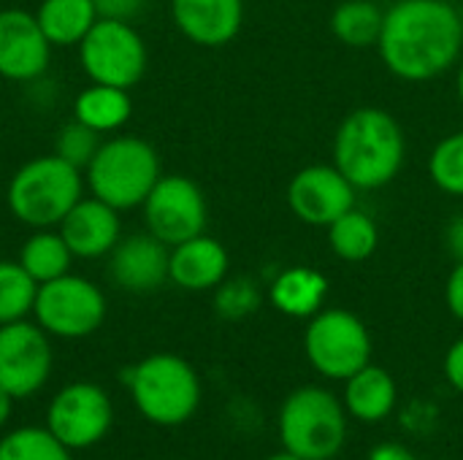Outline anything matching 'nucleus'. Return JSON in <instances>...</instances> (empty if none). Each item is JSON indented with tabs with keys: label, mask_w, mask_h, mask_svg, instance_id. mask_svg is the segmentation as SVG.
Here are the masks:
<instances>
[{
	"label": "nucleus",
	"mask_w": 463,
	"mask_h": 460,
	"mask_svg": "<svg viewBox=\"0 0 463 460\" xmlns=\"http://www.w3.org/2000/svg\"><path fill=\"white\" fill-rule=\"evenodd\" d=\"M33 14L52 46H79L100 19L92 0H41Z\"/></svg>",
	"instance_id": "nucleus-22"
},
{
	"label": "nucleus",
	"mask_w": 463,
	"mask_h": 460,
	"mask_svg": "<svg viewBox=\"0 0 463 460\" xmlns=\"http://www.w3.org/2000/svg\"><path fill=\"white\" fill-rule=\"evenodd\" d=\"M355 187L350 179L331 165H307L288 184V206L304 222L315 228H328L345 211L355 206Z\"/></svg>",
	"instance_id": "nucleus-13"
},
{
	"label": "nucleus",
	"mask_w": 463,
	"mask_h": 460,
	"mask_svg": "<svg viewBox=\"0 0 463 460\" xmlns=\"http://www.w3.org/2000/svg\"><path fill=\"white\" fill-rule=\"evenodd\" d=\"M100 141H103L100 133H95L92 127H87V125L71 119V122L62 125V127L57 130V136H54V155L62 157L65 163H71V165H76V168L84 171V168L90 165V160L95 157Z\"/></svg>",
	"instance_id": "nucleus-30"
},
{
	"label": "nucleus",
	"mask_w": 463,
	"mask_h": 460,
	"mask_svg": "<svg viewBox=\"0 0 463 460\" xmlns=\"http://www.w3.org/2000/svg\"><path fill=\"white\" fill-rule=\"evenodd\" d=\"M109 314L106 293L73 271L38 285L33 320L54 339L76 342L92 336Z\"/></svg>",
	"instance_id": "nucleus-7"
},
{
	"label": "nucleus",
	"mask_w": 463,
	"mask_h": 460,
	"mask_svg": "<svg viewBox=\"0 0 463 460\" xmlns=\"http://www.w3.org/2000/svg\"><path fill=\"white\" fill-rule=\"evenodd\" d=\"M65 244L71 247L76 260H100L122 239V220L119 211L95 195H84L57 225Z\"/></svg>",
	"instance_id": "nucleus-16"
},
{
	"label": "nucleus",
	"mask_w": 463,
	"mask_h": 460,
	"mask_svg": "<svg viewBox=\"0 0 463 460\" xmlns=\"http://www.w3.org/2000/svg\"><path fill=\"white\" fill-rule=\"evenodd\" d=\"M228 268H231V258L222 241L201 233L171 247L168 282H174L179 290L187 293H206L214 290L228 277Z\"/></svg>",
	"instance_id": "nucleus-18"
},
{
	"label": "nucleus",
	"mask_w": 463,
	"mask_h": 460,
	"mask_svg": "<svg viewBox=\"0 0 463 460\" xmlns=\"http://www.w3.org/2000/svg\"><path fill=\"white\" fill-rule=\"evenodd\" d=\"M16 260L38 285H43L68 274L76 258L57 228H38L24 239Z\"/></svg>",
	"instance_id": "nucleus-23"
},
{
	"label": "nucleus",
	"mask_w": 463,
	"mask_h": 460,
	"mask_svg": "<svg viewBox=\"0 0 463 460\" xmlns=\"http://www.w3.org/2000/svg\"><path fill=\"white\" fill-rule=\"evenodd\" d=\"M445 377L453 385V390L463 396V339H458L445 355Z\"/></svg>",
	"instance_id": "nucleus-33"
},
{
	"label": "nucleus",
	"mask_w": 463,
	"mask_h": 460,
	"mask_svg": "<svg viewBox=\"0 0 463 460\" xmlns=\"http://www.w3.org/2000/svg\"><path fill=\"white\" fill-rule=\"evenodd\" d=\"M144 228L168 247L206 230L209 209L203 190L182 174H163L141 203Z\"/></svg>",
	"instance_id": "nucleus-11"
},
{
	"label": "nucleus",
	"mask_w": 463,
	"mask_h": 460,
	"mask_svg": "<svg viewBox=\"0 0 463 460\" xmlns=\"http://www.w3.org/2000/svg\"><path fill=\"white\" fill-rule=\"evenodd\" d=\"M38 282L19 260H0V325L27 320L33 314Z\"/></svg>",
	"instance_id": "nucleus-27"
},
{
	"label": "nucleus",
	"mask_w": 463,
	"mask_h": 460,
	"mask_svg": "<svg viewBox=\"0 0 463 460\" xmlns=\"http://www.w3.org/2000/svg\"><path fill=\"white\" fill-rule=\"evenodd\" d=\"M385 11L377 0H342L331 14V33L336 41L353 49L377 46Z\"/></svg>",
	"instance_id": "nucleus-24"
},
{
	"label": "nucleus",
	"mask_w": 463,
	"mask_h": 460,
	"mask_svg": "<svg viewBox=\"0 0 463 460\" xmlns=\"http://www.w3.org/2000/svg\"><path fill=\"white\" fill-rule=\"evenodd\" d=\"M266 460H304V458H298V455H293V453L282 450V453H277V455H271V458H266Z\"/></svg>",
	"instance_id": "nucleus-37"
},
{
	"label": "nucleus",
	"mask_w": 463,
	"mask_h": 460,
	"mask_svg": "<svg viewBox=\"0 0 463 460\" xmlns=\"http://www.w3.org/2000/svg\"><path fill=\"white\" fill-rule=\"evenodd\" d=\"M52 336L33 320L0 325V388L16 401L43 390L54 369Z\"/></svg>",
	"instance_id": "nucleus-12"
},
{
	"label": "nucleus",
	"mask_w": 463,
	"mask_h": 460,
	"mask_svg": "<svg viewBox=\"0 0 463 460\" xmlns=\"http://www.w3.org/2000/svg\"><path fill=\"white\" fill-rule=\"evenodd\" d=\"M429 176L442 192L463 198V130L445 136L431 149Z\"/></svg>",
	"instance_id": "nucleus-28"
},
{
	"label": "nucleus",
	"mask_w": 463,
	"mask_h": 460,
	"mask_svg": "<svg viewBox=\"0 0 463 460\" xmlns=\"http://www.w3.org/2000/svg\"><path fill=\"white\" fill-rule=\"evenodd\" d=\"M0 460H73L71 450L43 426H19L0 437Z\"/></svg>",
	"instance_id": "nucleus-26"
},
{
	"label": "nucleus",
	"mask_w": 463,
	"mask_h": 460,
	"mask_svg": "<svg viewBox=\"0 0 463 460\" xmlns=\"http://www.w3.org/2000/svg\"><path fill=\"white\" fill-rule=\"evenodd\" d=\"M163 176L160 155L138 136H109L84 168L87 192L117 211L141 209Z\"/></svg>",
	"instance_id": "nucleus-5"
},
{
	"label": "nucleus",
	"mask_w": 463,
	"mask_h": 460,
	"mask_svg": "<svg viewBox=\"0 0 463 460\" xmlns=\"http://www.w3.org/2000/svg\"><path fill=\"white\" fill-rule=\"evenodd\" d=\"M52 43L35 14L24 8H0V76L8 81H38L49 70Z\"/></svg>",
	"instance_id": "nucleus-14"
},
{
	"label": "nucleus",
	"mask_w": 463,
	"mask_h": 460,
	"mask_svg": "<svg viewBox=\"0 0 463 460\" xmlns=\"http://www.w3.org/2000/svg\"><path fill=\"white\" fill-rule=\"evenodd\" d=\"M369 460H418V458H415V453H410L404 445L383 442V445H377V447L369 453Z\"/></svg>",
	"instance_id": "nucleus-35"
},
{
	"label": "nucleus",
	"mask_w": 463,
	"mask_h": 460,
	"mask_svg": "<svg viewBox=\"0 0 463 460\" xmlns=\"http://www.w3.org/2000/svg\"><path fill=\"white\" fill-rule=\"evenodd\" d=\"M176 30L195 46L231 43L244 24V0H171Z\"/></svg>",
	"instance_id": "nucleus-17"
},
{
	"label": "nucleus",
	"mask_w": 463,
	"mask_h": 460,
	"mask_svg": "<svg viewBox=\"0 0 463 460\" xmlns=\"http://www.w3.org/2000/svg\"><path fill=\"white\" fill-rule=\"evenodd\" d=\"M79 49V65L90 81L130 89L136 87L149 65V49L133 22L98 19L84 35Z\"/></svg>",
	"instance_id": "nucleus-9"
},
{
	"label": "nucleus",
	"mask_w": 463,
	"mask_h": 460,
	"mask_svg": "<svg viewBox=\"0 0 463 460\" xmlns=\"http://www.w3.org/2000/svg\"><path fill=\"white\" fill-rule=\"evenodd\" d=\"M328 296V279L309 266H290L285 268L269 287V301L271 306L296 320H309L315 317Z\"/></svg>",
	"instance_id": "nucleus-19"
},
{
	"label": "nucleus",
	"mask_w": 463,
	"mask_h": 460,
	"mask_svg": "<svg viewBox=\"0 0 463 460\" xmlns=\"http://www.w3.org/2000/svg\"><path fill=\"white\" fill-rule=\"evenodd\" d=\"M71 111L76 122L92 127L100 136H109L128 125L133 114V100H130V92L122 87L90 81L84 89L76 92Z\"/></svg>",
	"instance_id": "nucleus-21"
},
{
	"label": "nucleus",
	"mask_w": 463,
	"mask_h": 460,
	"mask_svg": "<svg viewBox=\"0 0 463 460\" xmlns=\"http://www.w3.org/2000/svg\"><path fill=\"white\" fill-rule=\"evenodd\" d=\"M458 98H461V103H463V62H461V68H458Z\"/></svg>",
	"instance_id": "nucleus-38"
},
{
	"label": "nucleus",
	"mask_w": 463,
	"mask_h": 460,
	"mask_svg": "<svg viewBox=\"0 0 463 460\" xmlns=\"http://www.w3.org/2000/svg\"><path fill=\"white\" fill-rule=\"evenodd\" d=\"M84 195V171L65 163L54 152L38 155L19 165L5 187L11 217L30 230L57 228Z\"/></svg>",
	"instance_id": "nucleus-4"
},
{
	"label": "nucleus",
	"mask_w": 463,
	"mask_h": 460,
	"mask_svg": "<svg viewBox=\"0 0 463 460\" xmlns=\"http://www.w3.org/2000/svg\"><path fill=\"white\" fill-rule=\"evenodd\" d=\"M260 301H263L260 287L247 277H233V279L225 277L214 287V312L222 320H244L258 312Z\"/></svg>",
	"instance_id": "nucleus-29"
},
{
	"label": "nucleus",
	"mask_w": 463,
	"mask_h": 460,
	"mask_svg": "<svg viewBox=\"0 0 463 460\" xmlns=\"http://www.w3.org/2000/svg\"><path fill=\"white\" fill-rule=\"evenodd\" d=\"M445 301H448V309L450 314L463 323V263H456L450 277H448V285H445Z\"/></svg>",
	"instance_id": "nucleus-32"
},
{
	"label": "nucleus",
	"mask_w": 463,
	"mask_h": 460,
	"mask_svg": "<svg viewBox=\"0 0 463 460\" xmlns=\"http://www.w3.org/2000/svg\"><path fill=\"white\" fill-rule=\"evenodd\" d=\"M14 396L8 393V390H3L0 388V431L11 423V418H14Z\"/></svg>",
	"instance_id": "nucleus-36"
},
{
	"label": "nucleus",
	"mask_w": 463,
	"mask_h": 460,
	"mask_svg": "<svg viewBox=\"0 0 463 460\" xmlns=\"http://www.w3.org/2000/svg\"><path fill=\"white\" fill-rule=\"evenodd\" d=\"M407 157V141L399 119L377 106L350 111L334 133V165L355 190H380L391 184Z\"/></svg>",
	"instance_id": "nucleus-2"
},
{
	"label": "nucleus",
	"mask_w": 463,
	"mask_h": 460,
	"mask_svg": "<svg viewBox=\"0 0 463 460\" xmlns=\"http://www.w3.org/2000/svg\"><path fill=\"white\" fill-rule=\"evenodd\" d=\"M304 352L317 374L345 382L372 363V336L358 314L347 309H320L309 317Z\"/></svg>",
	"instance_id": "nucleus-8"
},
{
	"label": "nucleus",
	"mask_w": 463,
	"mask_h": 460,
	"mask_svg": "<svg viewBox=\"0 0 463 460\" xmlns=\"http://www.w3.org/2000/svg\"><path fill=\"white\" fill-rule=\"evenodd\" d=\"M171 247L155 239L149 230L130 233L109 252V277L119 290L152 293L168 282Z\"/></svg>",
	"instance_id": "nucleus-15"
},
{
	"label": "nucleus",
	"mask_w": 463,
	"mask_h": 460,
	"mask_svg": "<svg viewBox=\"0 0 463 460\" xmlns=\"http://www.w3.org/2000/svg\"><path fill=\"white\" fill-rule=\"evenodd\" d=\"M326 230H328V247L339 260L364 263L377 252V244H380L377 222L358 206L345 211Z\"/></svg>",
	"instance_id": "nucleus-25"
},
{
	"label": "nucleus",
	"mask_w": 463,
	"mask_h": 460,
	"mask_svg": "<svg viewBox=\"0 0 463 460\" xmlns=\"http://www.w3.org/2000/svg\"><path fill=\"white\" fill-rule=\"evenodd\" d=\"M377 3H393V0H377Z\"/></svg>",
	"instance_id": "nucleus-39"
},
{
	"label": "nucleus",
	"mask_w": 463,
	"mask_h": 460,
	"mask_svg": "<svg viewBox=\"0 0 463 460\" xmlns=\"http://www.w3.org/2000/svg\"><path fill=\"white\" fill-rule=\"evenodd\" d=\"M377 49L396 79L431 81L461 57V11L450 0H393Z\"/></svg>",
	"instance_id": "nucleus-1"
},
{
	"label": "nucleus",
	"mask_w": 463,
	"mask_h": 460,
	"mask_svg": "<svg viewBox=\"0 0 463 460\" xmlns=\"http://www.w3.org/2000/svg\"><path fill=\"white\" fill-rule=\"evenodd\" d=\"M119 382L130 390L138 415L155 426H184L201 407L198 371L174 352H155L119 374Z\"/></svg>",
	"instance_id": "nucleus-3"
},
{
	"label": "nucleus",
	"mask_w": 463,
	"mask_h": 460,
	"mask_svg": "<svg viewBox=\"0 0 463 460\" xmlns=\"http://www.w3.org/2000/svg\"><path fill=\"white\" fill-rule=\"evenodd\" d=\"M445 244H448V252L453 255L456 263H463V211L453 217V222L448 225V233H445Z\"/></svg>",
	"instance_id": "nucleus-34"
},
{
	"label": "nucleus",
	"mask_w": 463,
	"mask_h": 460,
	"mask_svg": "<svg viewBox=\"0 0 463 460\" xmlns=\"http://www.w3.org/2000/svg\"><path fill=\"white\" fill-rule=\"evenodd\" d=\"M282 450L304 460L336 458L347 442V409L326 388H298L279 409Z\"/></svg>",
	"instance_id": "nucleus-6"
},
{
	"label": "nucleus",
	"mask_w": 463,
	"mask_h": 460,
	"mask_svg": "<svg viewBox=\"0 0 463 460\" xmlns=\"http://www.w3.org/2000/svg\"><path fill=\"white\" fill-rule=\"evenodd\" d=\"M98 8L100 19H122V22H133L149 0H92Z\"/></svg>",
	"instance_id": "nucleus-31"
},
{
	"label": "nucleus",
	"mask_w": 463,
	"mask_h": 460,
	"mask_svg": "<svg viewBox=\"0 0 463 460\" xmlns=\"http://www.w3.org/2000/svg\"><path fill=\"white\" fill-rule=\"evenodd\" d=\"M114 426L111 396L95 382L62 385L46 407V428L71 450H90L100 445Z\"/></svg>",
	"instance_id": "nucleus-10"
},
{
	"label": "nucleus",
	"mask_w": 463,
	"mask_h": 460,
	"mask_svg": "<svg viewBox=\"0 0 463 460\" xmlns=\"http://www.w3.org/2000/svg\"><path fill=\"white\" fill-rule=\"evenodd\" d=\"M396 399H399L396 380L374 363L364 366L350 380H345L342 404H345L347 415H353L361 423L385 420L396 409Z\"/></svg>",
	"instance_id": "nucleus-20"
}]
</instances>
